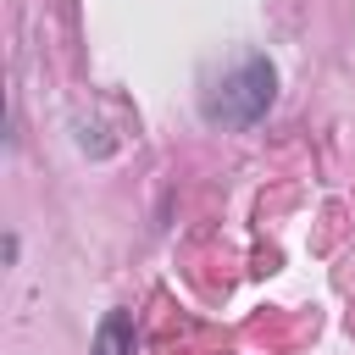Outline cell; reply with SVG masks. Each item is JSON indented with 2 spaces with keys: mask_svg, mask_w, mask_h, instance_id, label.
Masks as SVG:
<instances>
[{
  "mask_svg": "<svg viewBox=\"0 0 355 355\" xmlns=\"http://www.w3.org/2000/svg\"><path fill=\"white\" fill-rule=\"evenodd\" d=\"M272 94H277V72L266 55H244L233 72H222L211 89H205V122H222V128H255L266 111H272Z\"/></svg>",
  "mask_w": 355,
  "mask_h": 355,
  "instance_id": "cell-1",
  "label": "cell"
},
{
  "mask_svg": "<svg viewBox=\"0 0 355 355\" xmlns=\"http://www.w3.org/2000/svg\"><path fill=\"white\" fill-rule=\"evenodd\" d=\"M94 355H133V322L122 311H111L94 333Z\"/></svg>",
  "mask_w": 355,
  "mask_h": 355,
  "instance_id": "cell-2",
  "label": "cell"
}]
</instances>
